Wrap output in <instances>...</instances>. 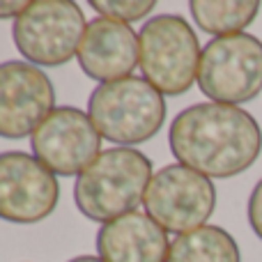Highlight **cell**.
<instances>
[{"label": "cell", "mask_w": 262, "mask_h": 262, "mask_svg": "<svg viewBox=\"0 0 262 262\" xmlns=\"http://www.w3.org/2000/svg\"><path fill=\"white\" fill-rule=\"evenodd\" d=\"M170 152L205 177L228 180L249 170L262 152V129L249 111L207 101L180 111L168 131Z\"/></svg>", "instance_id": "6da1fadb"}, {"label": "cell", "mask_w": 262, "mask_h": 262, "mask_svg": "<svg viewBox=\"0 0 262 262\" xmlns=\"http://www.w3.org/2000/svg\"><path fill=\"white\" fill-rule=\"evenodd\" d=\"M152 180V161L134 147H111L76 177L74 200L78 212L97 223H108L136 212Z\"/></svg>", "instance_id": "7a4b0ae2"}, {"label": "cell", "mask_w": 262, "mask_h": 262, "mask_svg": "<svg viewBox=\"0 0 262 262\" xmlns=\"http://www.w3.org/2000/svg\"><path fill=\"white\" fill-rule=\"evenodd\" d=\"M88 115L101 138L120 145L147 143L166 122V99L143 76L101 83L88 99Z\"/></svg>", "instance_id": "3957f363"}, {"label": "cell", "mask_w": 262, "mask_h": 262, "mask_svg": "<svg viewBox=\"0 0 262 262\" xmlns=\"http://www.w3.org/2000/svg\"><path fill=\"white\" fill-rule=\"evenodd\" d=\"M200 41L189 21L177 14H157L138 35V67L163 97H180L198 81Z\"/></svg>", "instance_id": "277c9868"}, {"label": "cell", "mask_w": 262, "mask_h": 262, "mask_svg": "<svg viewBox=\"0 0 262 262\" xmlns=\"http://www.w3.org/2000/svg\"><path fill=\"white\" fill-rule=\"evenodd\" d=\"M85 14L72 0H32L14 21V44L35 67H60L78 55Z\"/></svg>", "instance_id": "5b68a950"}, {"label": "cell", "mask_w": 262, "mask_h": 262, "mask_svg": "<svg viewBox=\"0 0 262 262\" xmlns=\"http://www.w3.org/2000/svg\"><path fill=\"white\" fill-rule=\"evenodd\" d=\"M198 88L216 104L255 99L262 92V41L249 32L212 39L200 55Z\"/></svg>", "instance_id": "8992f818"}, {"label": "cell", "mask_w": 262, "mask_h": 262, "mask_svg": "<svg viewBox=\"0 0 262 262\" xmlns=\"http://www.w3.org/2000/svg\"><path fill=\"white\" fill-rule=\"evenodd\" d=\"M143 205L166 232L184 235L207 226V219L216 207V189L203 172L170 163L152 175Z\"/></svg>", "instance_id": "52a82bcc"}, {"label": "cell", "mask_w": 262, "mask_h": 262, "mask_svg": "<svg viewBox=\"0 0 262 262\" xmlns=\"http://www.w3.org/2000/svg\"><path fill=\"white\" fill-rule=\"evenodd\" d=\"M32 154L53 175L78 177L101 154V136L90 115L74 106H58L30 136Z\"/></svg>", "instance_id": "ba28073f"}, {"label": "cell", "mask_w": 262, "mask_h": 262, "mask_svg": "<svg viewBox=\"0 0 262 262\" xmlns=\"http://www.w3.org/2000/svg\"><path fill=\"white\" fill-rule=\"evenodd\" d=\"M55 111V90L49 74L26 60L0 64V138L32 136Z\"/></svg>", "instance_id": "9c48e42d"}, {"label": "cell", "mask_w": 262, "mask_h": 262, "mask_svg": "<svg viewBox=\"0 0 262 262\" xmlns=\"http://www.w3.org/2000/svg\"><path fill=\"white\" fill-rule=\"evenodd\" d=\"M60 200L58 177L26 152L0 154V219L37 223L53 214Z\"/></svg>", "instance_id": "30bf717a"}, {"label": "cell", "mask_w": 262, "mask_h": 262, "mask_svg": "<svg viewBox=\"0 0 262 262\" xmlns=\"http://www.w3.org/2000/svg\"><path fill=\"white\" fill-rule=\"evenodd\" d=\"M76 58L83 74L99 83L129 78L138 67V35L127 23L97 16L88 21Z\"/></svg>", "instance_id": "8fae6325"}, {"label": "cell", "mask_w": 262, "mask_h": 262, "mask_svg": "<svg viewBox=\"0 0 262 262\" xmlns=\"http://www.w3.org/2000/svg\"><path fill=\"white\" fill-rule=\"evenodd\" d=\"M170 242L147 212H129L97 232V253L104 262H166Z\"/></svg>", "instance_id": "7c38bea8"}, {"label": "cell", "mask_w": 262, "mask_h": 262, "mask_svg": "<svg viewBox=\"0 0 262 262\" xmlns=\"http://www.w3.org/2000/svg\"><path fill=\"white\" fill-rule=\"evenodd\" d=\"M166 262H242L235 237L219 226H203L177 235Z\"/></svg>", "instance_id": "4fadbf2b"}, {"label": "cell", "mask_w": 262, "mask_h": 262, "mask_svg": "<svg viewBox=\"0 0 262 262\" xmlns=\"http://www.w3.org/2000/svg\"><path fill=\"white\" fill-rule=\"evenodd\" d=\"M191 16L195 26L205 30L207 35L230 37L244 32L255 21L260 12L258 0H235V3H223V0H191L189 3Z\"/></svg>", "instance_id": "5bb4252c"}, {"label": "cell", "mask_w": 262, "mask_h": 262, "mask_svg": "<svg viewBox=\"0 0 262 262\" xmlns=\"http://www.w3.org/2000/svg\"><path fill=\"white\" fill-rule=\"evenodd\" d=\"M90 7L95 12H99V16L106 18H115L122 23H134V21H143L157 3L154 0H90Z\"/></svg>", "instance_id": "9a60e30c"}, {"label": "cell", "mask_w": 262, "mask_h": 262, "mask_svg": "<svg viewBox=\"0 0 262 262\" xmlns=\"http://www.w3.org/2000/svg\"><path fill=\"white\" fill-rule=\"evenodd\" d=\"M249 223L255 235L262 239V180L253 186L249 195Z\"/></svg>", "instance_id": "2e32d148"}, {"label": "cell", "mask_w": 262, "mask_h": 262, "mask_svg": "<svg viewBox=\"0 0 262 262\" xmlns=\"http://www.w3.org/2000/svg\"><path fill=\"white\" fill-rule=\"evenodd\" d=\"M26 7H28L26 0H7V3H0V18H14V21H16Z\"/></svg>", "instance_id": "e0dca14e"}, {"label": "cell", "mask_w": 262, "mask_h": 262, "mask_svg": "<svg viewBox=\"0 0 262 262\" xmlns=\"http://www.w3.org/2000/svg\"><path fill=\"white\" fill-rule=\"evenodd\" d=\"M69 262H104L101 258H95V255H78V258L69 260Z\"/></svg>", "instance_id": "ac0fdd59"}]
</instances>
